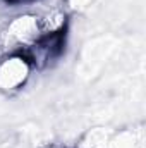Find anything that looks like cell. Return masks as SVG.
<instances>
[{
    "mask_svg": "<svg viewBox=\"0 0 146 148\" xmlns=\"http://www.w3.org/2000/svg\"><path fill=\"white\" fill-rule=\"evenodd\" d=\"M105 148H145V129L139 127H129L117 133H110L107 138Z\"/></svg>",
    "mask_w": 146,
    "mask_h": 148,
    "instance_id": "6da1fadb",
    "label": "cell"
},
{
    "mask_svg": "<svg viewBox=\"0 0 146 148\" xmlns=\"http://www.w3.org/2000/svg\"><path fill=\"white\" fill-rule=\"evenodd\" d=\"M7 3L10 5H26V3H33V2H38V0H5Z\"/></svg>",
    "mask_w": 146,
    "mask_h": 148,
    "instance_id": "7a4b0ae2",
    "label": "cell"
}]
</instances>
